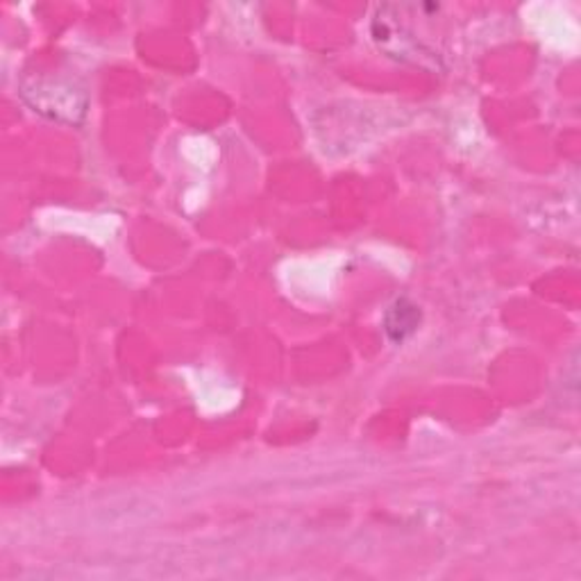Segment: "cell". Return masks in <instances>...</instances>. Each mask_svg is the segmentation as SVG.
I'll return each mask as SVG.
<instances>
[{
    "label": "cell",
    "instance_id": "2",
    "mask_svg": "<svg viewBox=\"0 0 581 581\" xmlns=\"http://www.w3.org/2000/svg\"><path fill=\"white\" fill-rule=\"evenodd\" d=\"M420 325V306L407 298H398L384 316V330L394 343L407 341Z\"/></svg>",
    "mask_w": 581,
    "mask_h": 581
},
{
    "label": "cell",
    "instance_id": "1",
    "mask_svg": "<svg viewBox=\"0 0 581 581\" xmlns=\"http://www.w3.org/2000/svg\"><path fill=\"white\" fill-rule=\"evenodd\" d=\"M23 98L34 107V111L49 114L51 119L75 123V114H85L87 98L83 92H77L73 85L44 83L34 80L32 87H23Z\"/></svg>",
    "mask_w": 581,
    "mask_h": 581
}]
</instances>
